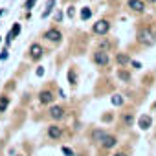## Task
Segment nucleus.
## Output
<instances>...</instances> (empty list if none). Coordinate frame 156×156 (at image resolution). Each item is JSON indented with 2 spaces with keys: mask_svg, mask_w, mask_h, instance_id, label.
Segmentation results:
<instances>
[{
  "mask_svg": "<svg viewBox=\"0 0 156 156\" xmlns=\"http://www.w3.org/2000/svg\"><path fill=\"white\" fill-rule=\"evenodd\" d=\"M145 2H151V4H154V2H156V0H145Z\"/></svg>",
  "mask_w": 156,
  "mask_h": 156,
  "instance_id": "c756f323",
  "label": "nucleus"
},
{
  "mask_svg": "<svg viewBox=\"0 0 156 156\" xmlns=\"http://www.w3.org/2000/svg\"><path fill=\"white\" fill-rule=\"evenodd\" d=\"M48 136H50L51 140H59V138L62 136V129H61L59 125H50V127H48Z\"/></svg>",
  "mask_w": 156,
  "mask_h": 156,
  "instance_id": "9b49d317",
  "label": "nucleus"
},
{
  "mask_svg": "<svg viewBox=\"0 0 156 156\" xmlns=\"http://www.w3.org/2000/svg\"><path fill=\"white\" fill-rule=\"evenodd\" d=\"M151 125H152V118H151V116H147V114L140 116V119H138V127H140L141 130H147Z\"/></svg>",
  "mask_w": 156,
  "mask_h": 156,
  "instance_id": "9d476101",
  "label": "nucleus"
},
{
  "mask_svg": "<svg viewBox=\"0 0 156 156\" xmlns=\"http://www.w3.org/2000/svg\"><path fill=\"white\" fill-rule=\"evenodd\" d=\"M37 75H39V77H41V75H44V68H42V66H39V68H37Z\"/></svg>",
  "mask_w": 156,
  "mask_h": 156,
  "instance_id": "393cba45",
  "label": "nucleus"
},
{
  "mask_svg": "<svg viewBox=\"0 0 156 156\" xmlns=\"http://www.w3.org/2000/svg\"><path fill=\"white\" fill-rule=\"evenodd\" d=\"M92 17V11H90V8H83V11H81V19L83 20H88Z\"/></svg>",
  "mask_w": 156,
  "mask_h": 156,
  "instance_id": "a211bd4d",
  "label": "nucleus"
},
{
  "mask_svg": "<svg viewBox=\"0 0 156 156\" xmlns=\"http://www.w3.org/2000/svg\"><path fill=\"white\" fill-rule=\"evenodd\" d=\"M0 59L6 61V59H8V51H2V53H0Z\"/></svg>",
  "mask_w": 156,
  "mask_h": 156,
  "instance_id": "a878e982",
  "label": "nucleus"
},
{
  "mask_svg": "<svg viewBox=\"0 0 156 156\" xmlns=\"http://www.w3.org/2000/svg\"><path fill=\"white\" fill-rule=\"evenodd\" d=\"M123 103H125L123 96H119V94H114V96H112V105H116V107H121Z\"/></svg>",
  "mask_w": 156,
  "mask_h": 156,
  "instance_id": "2eb2a0df",
  "label": "nucleus"
},
{
  "mask_svg": "<svg viewBox=\"0 0 156 156\" xmlns=\"http://www.w3.org/2000/svg\"><path fill=\"white\" fill-rule=\"evenodd\" d=\"M28 53H30V57H31L33 61H39V59L44 55V50H42V46H41V44L33 42V44L30 46V51H28Z\"/></svg>",
  "mask_w": 156,
  "mask_h": 156,
  "instance_id": "39448f33",
  "label": "nucleus"
},
{
  "mask_svg": "<svg viewBox=\"0 0 156 156\" xmlns=\"http://www.w3.org/2000/svg\"><path fill=\"white\" fill-rule=\"evenodd\" d=\"M114 156H129V154H127V152H116Z\"/></svg>",
  "mask_w": 156,
  "mask_h": 156,
  "instance_id": "c85d7f7f",
  "label": "nucleus"
},
{
  "mask_svg": "<svg viewBox=\"0 0 156 156\" xmlns=\"http://www.w3.org/2000/svg\"><path fill=\"white\" fill-rule=\"evenodd\" d=\"M53 6H55V0H50V2L46 4V11L42 13V17H48V13L51 11V8H53Z\"/></svg>",
  "mask_w": 156,
  "mask_h": 156,
  "instance_id": "aec40b11",
  "label": "nucleus"
},
{
  "mask_svg": "<svg viewBox=\"0 0 156 156\" xmlns=\"http://www.w3.org/2000/svg\"><path fill=\"white\" fill-rule=\"evenodd\" d=\"M50 118L53 119H62L64 118V108L61 105H51L50 107Z\"/></svg>",
  "mask_w": 156,
  "mask_h": 156,
  "instance_id": "6e6552de",
  "label": "nucleus"
},
{
  "mask_svg": "<svg viewBox=\"0 0 156 156\" xmlns=\"http://www.w3.org/2000/svg\"><path fill=\"white\" fill-rule=\"evenodd\" d=\"M132 66H134V68H141V64H140L138 61H132Z\"/></svg>",
  "mask_w": 156,
  "mask_h": 156,
  "instance_id": "cd10ccee",
  "label": "nucleus"
},
{
  "mask_svg": "<svg viewBox=\"0 0 156 156\" xmlns=\"http://www.w3.org/2000/svg\"><path fill=\"white\" fill-rule=\"evenodd\" d=\"M154 41H156V37H154V31H152V30L141 28V30L138 31V42H140V44H143V46H152Z\"/></svg>",
  "mask_w": 156,
  "mask_h": 156,
  "instance_id": "f257e3e1",
  "label": "nucleus"
},
{
  "mask_svg": "<svg viewBox=\"0 0 156 156\" xmlns=\"http://www.w3.org/2000/svg\"><path fill=\"white\" fill-rule=\"evenodd\" d=\"M99 46H101V50H105V51H107V50H110V48H112V42H110V41H101V44H99Z\"/></svg>",
  "mask_w": 156,
  "mask_h": 156,
  "instance_id": "412c9836",
  "label": "nucleus"
},
{
  "mask_svg": "<svg viewBox=\"0 0 156 156\" xmlns=\"http://www.w3.org/2000/svg\"><path fill=\"white\" fill-rule=\"evenodd\" d=\"M20 33V24H13V30L9 31V35H8V41H13L17 35Z\"/></svg>",
  "mask_w": 156,
  "mask_h": 156,
  "instance_id": "4468645a",
  "label": "nucleus"
},
{
  "mask_svg": "<svg viewBox=\"0 0 156 156\" xmlns=\"http://www.w3.org/2000/svg\"><path fill=\"white\" fill-rule=\"evenodd\" d=\"M8 107H9V98L8 96H0V112H6Z\"/></svg>",
  "mask_w": 156,
  "mask_h": 156,
  "instance_id": "ddd939ff",
  "label": "nucleus"
},
{
  "mask_svg": "<svg viewBox=\"0 0 156 156\" xmlns=\"http://www.w3.org/2000/svg\"><path fill=\"white\" fill-rule=\"evenodd\" d=\"M68 77H70V83H72V85H75V75H73V70H70Z\"/></svg>",
  "mask_w": 156,
  "mask_h": 156,
  "instance_id": "5701e85b",
  "label": "nucleus"
},
{
  "mask_svg": "<svg viewBox=\"0 0 156 156\" xmlns=\"http://www.w3.org/2000/svg\"><path fill=\"white\" fill-rule=\"evenodd\" d=\"M105 134H107V132H103V130H94V132H92V140H94V141H101Z\"/></svg>",
  "mask_w": 156,
  "mask_h": 156,
  "instance_id": "f3484780",
  "label": "nucleus"
},
{
  "mask_svg": "<svg viewBox=\"0 0 156 156\" xmlns=\"http://www.w3.org/2000/svg\"><path fill=\"white\" fill-rule=\"evenodd\" d=\"M127 6H129V9H132L134 13H143V11H145V0H129Z\"/></svg>",
  "mask_w": 156,
  "mask_h": 156,
  "instance_id": "423d86ee",
  "label": "nucleus"
},
{
  "mask_svg": "<svg viewBox=\"0 0 156 156\" xmlns=\"http://www.w3.org/2000/svg\"><path fill=\"white\" fill-rule=\"evenodd\" d=\"M35 2H37V0H26V4H24V8H26V9H31V8L35 6Z\"/></svg>",
  "mask_w": 156,
  "mask_h": 156,
  "instance_id": "4be33fe9",
  "label": "nucleus"
},
{
  "mask_svg": "<svg viewBox=\"0 0 156 156\" xmlns=\"http://www.w3.org/2000/svg\"><path fill=\"white\" fill-rule=\"evenodd\" d=\"M62 152H64L66 156H73V152H72V149H68V147H62Z\"/></svg>",
  "mask_w": 156,
  "mask_h": 156,
  "instance_id": "b1692460",
  "label": "nucleus"
},
{
  "mask_svg": "<svg viewBox=\"0 0 156 156\" xmlns=\"http://www.w3.org/2000/svg\"><path fill=\"white\" fill-rule=\"evenodd\" d=\"M116 61H118V64H119V66H125V64H129V62H130V57H129L127 53H118Z\"/></svg>",
  "mask_w": 156,
  "mask_h": 156,
  "instance_id": "f8f14e48",
  "label": "nucleus"
},
{
  "mask_svg": "<svg viewBox=\"0 0 156 156\" xmlns=\"http://www.w3.org/2000/svg\"><path fill=\"white\" fill-rule=\"evenodd\" d=\"M73 13H75L73 8H68V17H73Z\"/></svg>",
  "mask_w": 156,
  "mask_h": 156,
  "instance_id": "bb28decb",
  "label": "nucleus"
},
{
  "mask_svg": "<svg viewBox=\"0 0 156 156\" xmlns=\"http://www.w3.org/2000/svg\"><path fill=\"white\" fill-rule=\"evenodd\" d=\"M44 39H48V41H51V42H55V44H59V42L62 41V33H61L59 30H55V28H51V30H48V31L44 33Z\"/></svg>",
  "mask_w": 156,
  "mask_h": 156,
  "instance_id": "20e7f679",
  "label": "nucleus"
},
{
  "mask_svg": "<svg viewBox=\"0 0 156 156\" xmlns=\"http://www.w3.org/2000/svg\"><path fill=\"white\" fill-rule=\"evenodd\" d=\"M118 77L121 81H130V73L127 70H118Z\"/></svg>",
  "mask_w": 156,
  "mask_h": 156,
  "instance_id": "dca6fc26",
  "label": "nucleus"
},
{
  "mask_svg": "<svg viewBox=\"0 0 156 156\" xmlns=\"http://www.w3.org/2000/svg\"><path fill=\"white\" fill-rule=\"evenodd\" d=\"M99 143H101V147H103V149H112V147H116L118 140H116V136H112V134H105V136H103V140H101Z\"/></svg>",
  "mask_w": 156,
  "mask_h": 156,
  "instance_id": "0eeeda50",
  "label": "nucleus"
},
{
  "mask_svg": "<svg viewBox=\"0 0 156 156\" xmlns=\"http://www.w3.org/2000/svg\"><path fill=\"white\" fill-rule=\"evenodd\" d=\"M132 121H134V119H132V116H130V114H125V116H121V123H125L127 127H130V125H132Z\"/></svg>",
  "mask_w": 156,
  "mask_h": 156,
  "instance_id": "6ab92c4d",
  "label": "nucleus"
},
{
  "mask_svg": "<svg viewBox=\"0 0 156 156\" xmlns=\"http://www.w3.org/2000/svg\"><path fill=\"white\" fill-rule=\"evenodd\" d=\"M94 62H96L98 66H107V64L110 62V55H108V51H105V50H98V51H94Z\"/></svg>",
  "mask_w": 156,
  "mask_h": 156,
  "instance_id": "7ed1b4c3",
  "label": "nucleus"
},
{
  "mask_svg": "<svg viewBox=\"0 0 156 156\" xmlns=\"http://www.w3.org/2000/svg\"><path fill=\"white\" fill-rule=\"evenodd\" d=\"M108 31H110V22L108 20H98L92 26V33H96V35H107Z\"/></svg>",
  "mask_w": 156,
  "mask_h": 156,
  "instance_id": "f03ea898",
  "label": "nucleus"
},
{
  "mask_svg": "<svg viewBox=\"0 0 156 156\" xmlns=\"http://www.w3.org/2000/svg\"><path fill=\"white\" fill-rule=\"evenodd\" d=\"M39 101H41V105H50V103L53 101L51 90H42V92L39 94Z\"/></svg>",
  "mask_w": 156,
  "mask_h": 156,
  "instance_id": "1a4fd4ad",
  "label": "nucleus"
}]
</instances>
